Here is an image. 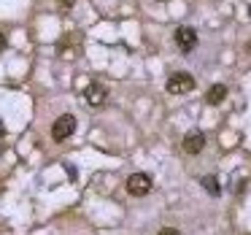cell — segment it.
Returning <instances> with one entry per match:
<instances>
[{
    "instance_id": "ba28073f",
    "label": "cell",
    "mask_w": 251,
    "mask_h": 235,
    "mask_svg": "<svg viewBox=\"0 0 251 235\" xmlns=\"http://www.w3.org/2000/svg\"><path fill=\"white\" fill-rule=\"evenodd\" d=\"M200 184H202V189H205L208 195H213V197L222 195V186H219V179H216V176H202Z\"/></svg>"
},
{
    "instance_id": "6da1fadb",
    "label": "cell",
    "mask_w": 251,
    "mask_h": 235,
    "mask_svg": "<svg viewBox=\"0 0 251 235\" xmlns=\"http://www.w3.org/2000/svg\"><path fill=\"white\" fill-rule=\"evenodd\" d=\"M165 87H168V92L170 95H186V92H192V89H195V78L189 76V73H173V76L168 78V84H165Z\"/></svg>"
},
{
    "instance_id": "9c48e42d",
    "label": "cell",
    "mask_w": 251,
    "mask_h": 235,
    "mask_svg": "<svg viewBox=\"0 0 251 235\" xmlns=\"http://www.w3.org/2000/svg\"><path fill=\"white\" fill-rule=\"evenodd\" d=\"M157 235H181L178 230H173V227H165V230H159Z\"/></svg>"
},
{
    "instance_id": "8fae6325",
    "label": "cell",
    "mask_w": 251,
    "mask_h": 235,
    "mask_svg": "<svg viewBox=\"0 0 251 235\" xmlns=\"http://www.w3.org/2000/svg\"><path fill=\"white\" fill-rule=\"evenodd\" d=\"M62 3H65V6H73V0H62Z\"/></svg>"
},
{
    "instance_id": "3957f363",
    "label": "cell",
    "mask_w": 251,
    "mask_h": 235,
    "mask_svg": "<svg viewBox=\"0 0 251 235\" xmlns=\"http://www.w3.org/2000/svg\"><path fill=\"white\" fill-rule=\"evenodd\" d=\"M127 192H130L132 197H143L151 192V176L149 173H132L130 179H127Z\"/></svg>"
},
{
    "instance_id": "8992f818",
    "label": "cell",
    "mask_w": 251,
    "mask_h": 235,
    "mask_svg": "<svg viewBox=\"0 0 251 235\" xmlns=\"http://www.w3.org/2000/svg\"><path fill=\"white\" fill-rule=\"evenodd\" d=\"M84 98H87V103H89V105H95V108H98V105H103V103H105L108 92H105V87H103V84L92 81L87 89H84Z\"/></svg>"
},
{
    "instance_id": "52a82bcc",
    "label": "cell",
    "mask_w": 251,
    "mask_h": 235,
    "mask_svg": "<svg viewBox=\"0 0 251 235\" xmlns=\"http://www.w3.org/2000/svg\"><path fill=\"white\" fill-rule=\"evenodd\" d=\"M224 98H227V87H224V84H213V87L208 89V95H205V100L211 105H219Z\"/></svg>"
},
{
    "instance_id": "5b68a950",
    "label": "cell",
    "mask_w": 251,
    "mask_h": 235,
    "mask_svg": "<svg viewBox=\"0 0 251 235\" xmlns=\"http://www.w3.org/2000/svg\"><path fill=\"white\" fill-rule=\"evenodd\" d=\"M202 149H205V135H202L200 130H192L184 135V152L186 154H200Z\"/></svg>"
},
{
    "instance_id": "7a4b0ae2",
    "label": "cell",
    "mask_w": 251,
    "mask_h": 235,
    "mask_svg": "<svg viewBox=\"0 0 251 235\" xmlns=\"http://www.w3.org/2000/svg\"><path fill=\"white\" fill-rule=\"evenodd\" d=\"M73 132H76V116H71V114H62L60 119L51 125V138H54V141H65Z\"/></svg>"
},
{
    "instance_id": "277c9868",
    "label": "cell",
    "mask_w": 251,
    "mask_h": 235,
    "mask_svg": "<svg viewBox=\"0 0 251 235\" xmlns=\"http://www.w3.org/2000/svg\"><path fill=\"white\" fill-rule=\"evenodd\" d=\"M176 46L181 52H192L197 46V33L192 27H178L176 30Z\"/></svg>"
},
{
    "instance_id": "7c38bea8",
    "label": "cell",
    "mask_w": 251,
    "mask_h": 235,
    "mask_svg": "<svg viewBox=\"0 0 251 235\" xmlns=\"http://www.w3.org/2000/svg\"><path fill=\"white\" fill-rule=\"evenodd\" d=\"M159 3H165V0H159Z\"/></svg>"
},
{
    "instance_id": "30bf717a",
    "label": "cell",
    "mask_w": 251,
    "mask_h": 235,
    "mask_svg": "<svg viewBox=\"0 0 251 235\" xmlns=\"http://www.w3.org/2000/svg\"><path fill=\"white\" fill-rule=\"evenodd\" d=\"M3 46H6V38H3V33H0V49H3Z\"/></svg>"
}]
</instances>
